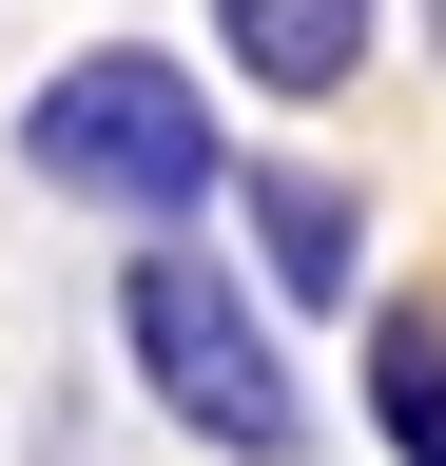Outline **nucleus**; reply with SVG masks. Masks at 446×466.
Wrapping results in <instances>:
<instances>
[{
	"instance_id": "f257e3e1",
	"label": "nucleus",
	"mask_w": 446,
	"mask_h": 466,
	"mask_svg": "<svg viewBox=\"0 0 446 466\" xmlns=\"http://www.w3.org/2000/svg\"><path fill=\"white\" fill-rule=\"evenodd\" d=\"M117 350H136V389L175 408L213 466H311L292 330H272V291L213 253V233H136V253H117Z\"/></svg>"
},
{
	"instance_id": "f03ea898",
	"label": "nucleus",
	"mask_w": 446,
	"mask_h": 466,
	"mask_svg": "<svg viewBox=\"0 0 446 466\" xmlns=\"http://www.w3.org/2000/svg\"><path fill=\"white\" fill-rule=\"evenodd\" d=\"M20 175L78 195V214H117V233H194L213 195H233V137H213V78H194V58L78 39L59 78L20 97Z\"/></svg>"
},
{
	"instance_id": "7ed1b4c3",
	"label": "nucleus",
	"mask_w": 446,
	"mask_h": 466,
	"mask_svg": "<svg viewBox=\"0 0 446 466\" xmlns=\"http://www.w3.org/2000/svg\"><path fill=\"white\" fill-rule=\"evenodd\" d=\"M233 214H253V253H272V311H350V291H369V214L330 195V175L233 156Z\"/></svg>"
},
{
	"instance_id": "20e7f679",
	"label": "nucleus",
	"mask_w": 446,
	"mask_h": 466,
	"mask_svg": "<svg viewBox=\"0 0 446 466\" xmlns=\"http://www.w3.org/2000/svg\"><path fill=\"white\" fill-rule=\"evenodd\" d=\"M369 39H388V0H213V58L253 97H350Z\"/></svg>"
},
{
	"instance_id": "39448f33",
	"label": "nucleus",
	"mask_w": 446,
	"mask_h": 466,
	"mask_svg": "<svg viewBox=\"0 0 446 466\" xmlns=\"http://www.w3.org/2000/svg\"><path fill=\"white\" fill-rule=\"evenodd\" d=\"M369 428H388V466H446V311L427 291L369 311Z\"/></svg>"
},
{
	"instance_id": "423d86ee",
	"label": "nucleus",
	"mask_w": 446,
	"mask_h": 466,
	"mask_svg": "<svg viewBox=\"0 0 446 466\" xmlns=\"http://www.w3.org/2000/svg\"><path fill=\"white\" fill-rule=\"evenodd\" d=\"M427 39H446V0H427Z\"/></svg>"
}]
</instances>
